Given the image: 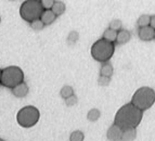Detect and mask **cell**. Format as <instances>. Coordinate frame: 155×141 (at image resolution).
<instances>
[{
  "label": "cell",
  "instance_id": "cell-17",
  "mask_svg": "<svg viewBox=\"0 0 155 141\" xmlns=\"http://www.w3.org/2000/svg\"><path fill=\"white\" fill-rule=\"evenodd\" d=\"M101 113L98 109H91L90 111L88 112L87 114V118H88V121L90 122H97L100 118Z\"/></svg>",
  "mask_w": 155,
  "mask_h": 141
},
{
  "label": "cell",
  "instance_id": "cell-22",
  "mask_svg": "<svg viewBox=\"0 0 155 141\" xmlns=\"http://www.w3.org/2000/svg\"><path fill=\"white\" fill-rule=\"evenodd\" d=\"M109 27L112 28V29H115V31L118 32L119 29H122L123 27V24H122V21L120 20H113L110 22L109 24Z\"/></svg>",
  "mask_w": 155,
  "mask_h": 141
},
{
  "label": "cell",
  "instance_id": "cell-18",
  "mask_svg": "<svg viewBox=\"0 0 155 141\" xmlns=\"http://www.w3.org/2000/svg\"><path fill=\"white\" fill-rule=\"evenodd\" d=\"M78 38H79V34L78 32L76 31H72L70 34H68V36H67V44L70 45V46H73V45H75L77 42Z\"/></svg>",
  "mask_w": 155,
  "mask_h": 141
},
{
  "label": "cell",
  "instance_id": "cell-10",
  "mask_svg": "<svg viewBox=\"0 0 155 141\" xmlns=\"http://www.w3.org/2000/svg\"><path fill=\"white\" fill-rule=\"evenodd\" d=\"M57 18L58 16L53 13V11H52L51 9H45L41 16H40V20H41L42 22H44L45 25L47 26V25H50V24L53 23Z\"/></svg>",
  "mask_w": 155,
  "mask_h": 141
},
{
  "label": "cell",
  "instance_id": "cell-25",
  "mask_svg": "<svg viewBox=\"0 0 155 141\" xmlns=\"http://www.w3.org/2000/svg\"><path fill=\"white\" fill-rule=\"evenodd\" d=\"M54 2H55V0H41L42 7H44L45 9H51Z\"/></svg>",
  "mask_w": 155,
  "mask_h": 141
},
{
  "label": "cell",
  "instance_id": "cell-9",
  "mask_svg": "<svg viewBox=\"0 0 155 141\" xmlns=\"http://www.w3.org/2000/svg\"><path fill=\"white\" fill-rule=\"evenodd\" d=\"M28 86H27V84H25V82H21V84L16 85L15 87L12 88V93L14 97L16 98H24L27 96V93H28Z\"/></svg>",
  "mask_w": 155,
  "mask_h": 141
},
{
  "label": "cell",
  "instance_id": "cell-26",
  "mask_svg": "<svg viewBox=\"0 0 155 141\" xmlns=\"http://www.w3.org/2000/svg\"><path fill=\"white\" fill-rule=\"evenodd\" d=\"M150 25L152 26L153 28H155V15L151 16V23H150Z\"/></svg>",
  "mask_w": 155,
  "mask_h": 141
},
{
  "label": "cell",
  "instance_id": "cell-23",
  "mask_svg": "<svg viewBox=\"0 0 155 141\" xmlns=\"http://www.w3.org/2000/svg\"><path fill=\"white\" fill-rule=\"evenodd\" d=\"M111 82V77L110 76H104V75H100L98 78V84L100 86H109Z\"/></svg>",
  "mask_w": 155,
  "mask_h": 141
},
{
  "label": "cell",
  "instance_id": "cell-4",
  "mask_svg": "<svg viewBox=\"0 0 155 141\" xmlns=\"http://www.w3.org/2000/svg\"><path fill=\"white\" fill-rule=\"evenodd\" d=\"M131 103L140 110H149L155 103V90L150 87H141L134 93Z\"/></svg>",
  "mask_w": 155,
  "mask_h": 141
},
{
  "label": "cell",
  "instance_id": "cell-5",
  "mask_svg": "<svg viewBox=\"0 0 155 141\" xmlns=\"http://www.w3.org/2000/svg\"><path fill=\"white\" fill-rule=\"evenodd\" d=\"M39 118H40L39 110L33 105H26L16 114V121L18 125L24 128H29V127L35 126L38 123Z\"/></svg>",
  "mask_w": 155,
  "mask_h": 141
},
{
  "label": "cell",
  "instance_id": "cell-3",
  "mask_svg": "<svg viewBox=\"0 0 155 141\" xmlns=\"http://www.w3.org/2000/svg\"><path fill=\"white\" fill-rule=\"evenodd\" d=\"M44 10L41 0H25L20 8V15L24 21L31 23L40 18Z\"/></svg>",
  "mask_w": 155,
  "mask_h": 141
},
{
  "label": "cell",
  "instance_id": "cell-2",
  "mask_svg": "<svg viewBox=\"0 0 155 141\" xmlns=\"http://www.w3.org/2000/svg\"><path fill=\"white\" fill-rule=\"evenodd\" d=\"M115 51V45L110 40H106L103 37L97 40L92 45L90 50L91 56L98 62H107L114 54Z\"/></svg>",
  "mask_w": 155,
  "mask_h": 141
},
{
  "label": "cell",
  "instance_id": "cell-1",
  "mask_svg": "<svg viewBox=\"0 0 155 141\" xmlns=\"http://www.w3.org/2000/svg\"><path fill=\"white\" fill-rule=\"evenodd\" d=\"M143 111L140 110L134 103L130 102L123 105L122 108L117 111L115 118H114V124L118 125L123 130L136 128L141 123Z\"/></svg>",
  "mask_w": 155,
  "mask_h": 141
},
{
  "label": "cell",
  "instance_id": "cell-27",
  "mask_svg": "<svg viewBox=\"0 0 155 141\" xmlns=\"http://www.w3.org/2000/svg\"><path fill=\"white\" fill-rule=\"evenodd\" d=\"M1 73H2V69H0V84H1Z\"/></svg>",
  "mask_w": 155,
  "mask_h": 141
},
{
  "label": "cell",
  "instance_id": "cell-12",
  "mask_svg": "<svg viewBox=\"0 0 155 141\" xmlns=\"http://www.w3.org/2000/svg\"><path fill=\"white\" fill-rule=\"evenodd\" d=\"M136 137H137V131H136V128L124 129V130H123L122 139H120V140H123V141L134 140Z\"/></svg>",
  "mask_w": 155,
  "mask_h": 141
},
{
  "label": "cell",
  "instance_id": "cell-20",
  "mask_svg": "<svg viewBox=\"0 0 155 141\" xmlns=\"http://www.w3.org/2000/svg\"><path fill=\"white\" fill-rule=\"evenodd\" d=\"M84 139H85V135H84L83 131H80V130L73 131L70 136L71 141H83Z\"/></svg>",
  "mask_w": 155,
  "mask_h": 141
},
{
  "label": "cell",
  "instance_id": "cell-24",
  "mask_svg": "<svg viewBox=\"0 0 155 141\" xmlns=\"http://www.w3.org/2000/svg\"><path fill=\"white\" fill-rule=\"evenodd\" d=\"M76 103H77V97H76L75 95H72L65 99V104H66L67 106H73V105H75Z\"/></svg>",
  "mask_w": 155,
  "mask_h": 141
},
{
  "label": "cell",
  "instance_id": "cell-14",
  "mask_svg": "<svg viewBox=\"0 0 155 141\" xmlns=\"http://www.w3.org/2000/svg\"><path fill=\"white\" fill-rule=\"evenodd\" d=\"M113 73H114V67L112 66L111 63H109V61L103 62V64H102V66H101V69H100V75L112 77Z\"/></svg>",
  "mask_w": 155,
  "mask_h": 141
},
{
  "label": "cell",
  "instance_id": "cell-7",
  "mask_svg": "<svg viewBox=\"0 0 155 141\" xmlns=\"http://www.w3.org/2000/svg\"><path fill=\"white\" fill-rule=\"evenodd\" d=\"M154 33L155 28H153L151 25H147L143 26V27H139L138 36L142 41H151L154 39Z\"/></svg>",
  "mask_w": 155,
  "mask_h": 141
},
{
  "label": "cell",
  "instance_id": "cell-29",
  "mask_svg": "<svg viewBox=\"0 0 155 141\" xmlns=\"http://www.w3.org/2000/svg\"><path fill=\"white\" fill-rule=\"evenodd\" d=\"M154 39H155V33H154Z\"/></svg>",
  "mask_w": 155,
  "mask_h": 141
},
{
  "label": "cell",
  "instance_id": "cell-21",
  "mask_svg": "<svg viewBox=\"0 0 155 141\" xmlns=\"http://www.w3.org/2000/svg\"><path fill=\"white\" fill-rule=\"evenodd\" d=\"M45 26H46V25H45L44 22H42L40 18L31 22V27L33 28L34 31H40V29H42V28L45 27Z\"/></svg>",
  "mask_w": 155,
  "mask_h": 141
},
{
  "label": "cell",
  "instance_id": "cell-13",
  "mask_svg": "<svg viewBox=\"0 0 155 141\" xmlns=\"http://www.w3.org/2000/svg\"><path fill=\"white\" fill-rule=\"evenodd\" d=\"M65 9H66V7H65L64 2H62V1H55L53 3V5H52L51 10L53 11V13H54L55 15L60 16L65 12Z\"/></svg>",
  "mask_w": 155,
  "mask_h": 141
},
{
  "label": "cell",
  "instance_id": "cell-6",
  "mask_svg": "<svg viewBox=\"0 0 155 141\" xmlns=\"http://www.w3.org/2000/svg\"><path fill=\"white\" fill-rule=\"evenodd\" d=\"M24 82V73L18 66H8L2 69L1 85L5 88L12 89L16 85Z\"/></svg>",
  "mask_w": 155,
  "mask_h": 141
},
{
  "label": "cell",
  "instance_id": "cell-8",
  "mask_svg": "<svg viewBox=\"0 0 155 141\" xmlns=\"http://www.w3.org/2000/svg\"><path fill=\"white\" fill-rule=\"evenodd\" d=\"M123 135V129L116 124H113L109 128L107 133H106V138L111 141H117L122 139Z\"/></svg>",
  "mask_w": 155,
  "mask_h": 141
},
{
  "label": "cell",
  "instance_id": "cell-15",
  "mask_svg": "<svg viewBox=\"0 0 155 141\" xmlns=\"http://www.w3.org/2000/svg\"><path fill=\"white\" fill-rule=\"evenodd\" d=\"M116 37H117V31L115 29H112V28H107L105 29V32L103 33V38L106 40H110L112 42H115L116 41Z\"/></svg>",
  "mask_w": 155,
  "mask_h": 141
},
{
  "label": "cell",
  "instance_id": "cell-11",
  "mask_svg": "<svg viewBox=\"0 0 155 141\" xmlns=\"http://www.w3.org/2000/svg\"><path fill=\"white\" fill-rule=\"evenodd\" d=\"M130 38H131V34H130V32H128L127 29H123L122 28V29H119V31L117 32V37H116L115 44L125 45L130 40Z\"/></svg>",
  "mask_w": 155,
  "mask_h": 141
},
{
  "label": "cell",
  "instance_id": "cell-28",
  "mask_svg": "<svg viewBox=\"0 0 155 141\" xmlns=\"http://www.w3.org/2000/svg\"><path fill=\"white\" fill-rule=\"evenodd\" d=\"M10 1H15V0H10Z\"/></svg>",
  "mask_w": 155,
  "mask_h": 141
},
{
  "label": "cell",
  "instance_id": "cell-19",
  "mask_svg": "<svg viewBox=\"0 0 155 141\" xmlns=\"http://www.w3.org/2000/svg\"><path fill=\"white\" fill-rule=\"evenodd\" d=\"M60 95H61V97L63 98V99H66V98H68L70 96L74 95V89H73L71 86H63L62 89H61V91H60Z\"/></svg>",
  "mask_w": 155,
  "mask_h": 141
},
{
  "label": "cell",
  "instance_id": "cell-16",
  "mask_svg": "<svg viewBox=\"0 0 155 141\" xmlns=\"http://www.w3.org/2000/svg\"><path fill=\"white\" fill-rule=\"evenodd\" d=\"M150 23H151V16L147 15V14H142L141 16H139V18L137 21V25L139 27L150 25Z\"/></svg>",
  "mask_w": 155,
  "mask_h": 141
}]
</instances>
